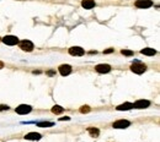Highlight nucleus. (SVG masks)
Listing matches in <instances>:
<instances>
[{"label": "nucleus", "mask_w": 160, "mask_h": 142, "mask_svg": "<svg viewBox=\"0 0 160 142\" xmlns=\"http://www.w3.org/2000/svg\"><path fill=\"white\" fill-rule=\"evenodd\" d=\"M91 110V108L89 105H83V106H80V113H83V114H86Z\"/></svg>", "instance_id": "a211bd4d"}, {"label": "nucleus", "mask_w": 160, "mask_h": 142, "mask_svg": "<svg viewBox=\"0 0 160 142\" xmlns=\"http://www.w3.org/2000/svg\"><path fill=\"white\" fill-rule=\"evenodd\" d=\"M69 54L73 57H83L85 54V49H83L81 47H72L69 48Z\"/></svg>", "instance_id": "0eeeda50"}, {"label": "nucleus", "mask_w": 160, "mask_h": 142, "mask_svg": "<svg viewBox=\"0 0 160 142\" xmlns=\"http://www.w3.org/2000/svg\"><path fill=\"white\" fill-rule=\"evenodd\" d=\"M131 70H132V72H134L137 75H142V74H144L145 71H147V65L143 64V63H140L139 60H134L133 61V64L131 65Z\"/></svg>", "instance_id": "f257e3e1"}, {"label": "nucleus", "mask_w": 160, "mask_h": 142, "mask_svg": "<svg viewBox=\"0 0 160 142\" xmlns=\"http://www.w3.org/2000/svg\"><path fill=\"white\" fill-rule=\"evenodd\" d=\"M136 6L138 9H148V7L153 6V1H152V0H137Z\"/></svg>", "instance_id": "1a4fd4ad"}, {"label": "nucleus", "mask_w": 160, "mask_h": 142, "mask_svg": "<svg viewBox=\"0 0 160 142\" xmlns=\"http://www.w3.org/2000/svg\"><path fill=\"white\" fill-rule=\"evenodd\" d=\"M15 112L20 115H26V114H30L32 112V106L29 104H20L17 108L15 109Z\"/></svg>", "instance_id": "7ed1b4c3"}, {"label": "nucleus", "mask_w": 160, "mask_h": 142, "mask_svg": "<svg viewBox=\"0 0 160 142\" xmlns=\"http://www.w3.org/2000/svg\"><path fill=\"white\" fill-rule=\"evenodd\" d=\"M131 126V121L126 120V119H121V120H117L112 124V128L113 129H127Z\"/></svg>", "instance_id": "39448f33"}, {"label": "nucleus", "mask_w": 160, "mask_h": 142, "mask_svg": "<svg viewBox=\"0 0 160 142\" xmlns=\"http://www.w3.org/2000/svg\"><path fill=\"white\" fill-rule=\"evenodd\" d=\"M19 47H20V49H22L23 51H29V53L32 51L33 48H34L33 43H32L31 41H29V39H25V41L19 42Z\"/></svg>", "instance_id": "f03ea898"}, {"label": "nucleus", "mask_w": 160, "mask_h": 142, "mask_svg": "<svg viewBox=\"0 0 160 142\" xmlns=\"http://www.w3.org/2000/svg\"><path fill=\"white\" fill-rule=\"evenodd\" d=\"M58 70H59V74H60L62 76H68V75L72 74V71H73L72 66L68 65V64H63V65H60V66L58 67Z\"/></svg>", "instance_id": "6e6552de"}, {"label": "nucleus", "mask_w": 160, "mask_h": 142, "mask_svg": "<svg viewBox=\"0 0 160 142\" xmlns=\"http://www.w3.org/2000/svg\"><path fill=\"white\" fill-rule=\"evenodd\" d=\"M1 42L6 46H16L19 44V38L16 36H5L4 38H1Z\"/></svg>", "instance_id": "20e7f679"}, {"label": "nucleus", "mask_w": 160, "mask_h": 142, "mask_svg": "<svg viewBox=\"0 0 160 142\" xmlns=\"http://www.w3.org/2000/svg\"><path fill=\"white\" fill-rule=\"evenodd\" d=\"M0 69H4V63L3 61H0Z\"/></svg>", "instance_id": "b1692460"}, {"label": "nucleus", "mask_w": 160, "mask_h": 142, "mask_svg": "<svg viewBox=\"0 0 160 142\" xmlns=\"http://www.w3.org/2000/svg\"><path fill=\"white\" fill-rule=\"evenodd\" d=\"M36 125L38 128H52L53 125H54V122L53 121H37Z\"/></svg>", "instance_id": "dca6fc26"}, {"label": "nucleus", "mask_w": 160, "mask_h": 142, "mask_svg": "<svg viewBox=\"0 0 160 142\" xmlns=\"http://www.w3.org/2000/svg\"><path fill=\"white\" fill-rule=\"evenodd\" d=\"M47 75H48V76H53V75H56V71H54V70H51V71H48V72H47Z\"/></svg>", "instance_id": "4be33fe9"}, {"label": "nucleus", "mask_w": 160, "mask_h": 142, "mask_svg": "<svg viewBox=\"0 0 160 142\" xmlns=\"http://www.w3.org/2000/svg\"><path fill=\"white\" fill-rule=\"evenodd\" d=\"M95 70H96L99 74H109L110 71L112 70V67H111V65H109V64H99V65L95 66Z\"/></svg>", "instance_id": "423d86ee"}, {"label": "nucleus", "mask_w": 160, "mask_h": 142, "mask_svg": "<svg viewBox=\"0 0 160 142\" xmlns=\"http://www.w3.org/2000/svg\"><path fill=\"white\" fill-rule=\"evenodd\" d=\"M63 112H64V108H63V106H60V105H58V104H56L52 108V113L53 114H62Z\"/></svg>", "instance_id": "f3484780"}, {"label": "nucleus", "mask_w": 160, "mask_h": 142, "mask_svg": "<svg viewBox=\"0 0 160 142\" xmlns=\"http://www.w3.org/2000/svg\"><path fill=\"white\" fill-rule=\"evenodd\" d=\"M9 109H10V106H9V105H4V104H1V105H0V112L9 110Z\"/></svg>", "instance_id": "aec40b11"}, {"label": "nucleus", "mask_w": 160, "mask_h": 142, "mask_svg": "<svg viewBox=\"0 0 160 142\" xmlns=\"http://www.w3.org/2000/svg\"><path fill=\"white\" fill-rule=\"evenodd\" d=\"M140 53H142V54H144V55H147V57H153V55L156 54V50L153 49V48H144V49L140 50Z\"/></svg>", "instance_id": "4468645a"}, {"label": "nucleus", "mask_w": 160, "mask_h": 142, "mask_svg": "<svg viewBox=\"0 0 160 142\" xmlns=\"http://www.w3.org/2000/svg\"><path fill=\"white\" fill-rule=\"evenodd\" d=\"M64 120H70L69 117H63V118H59V121H64Z\"/></svg>", "instance_id": "5701e85b"}, {"label": "nucleus", "mask_w": 160, "mask_h": 142, "mask_svg": "<svg viewBox=\"0 0 160 142\" xmlns=\"http://www.w3.org/2000/svg\"><path fill=\"white\" fill-rule=\"evenodd\" d=\"M149 105H150V102L149 101H147V99H139L136 103H133V108H136V109H144V108H148Z\"/></svg>", "instance_id": "9d476101"}, {"label": "nucleus", "mask_w": 160, "mask_h": 142, "mask_svg": "<svg viewBox=\"0 0 160 142\" xmlns=\"http://www.w3.org/2000/svg\"><path fill=\"white\" fill-rule=\"evenodd\" d=\"M121 54H123V55H126V57H132L134 53H133L132 50H127V49H123V50H121Z\"/></svg>", "instance_id": "6ab92c4d"}, {"label": "nucleus", "mask_w": 160, "mask_h": 142, "mask_svg": "<svg viewBox=\"0 0 160 142\" xmlns=\"http://www.w3.org/2000/svg\"><path fill=\"white\" fill-rule=\"evenodd\" d=\"M42 138V135L38 134V132H29V134L25 135V140L29 141H40Z\"/></svg>", "instance_id": "9b49d317"}, {"label": "nucleus", "mask_w": 160, "mask_h": 142, "mask_svg": "<svg viewBox=\"0 0 160 142\" xmlns=\"http://www.w3.org/2000/svg\"><path fill=\"white\" fill-rule=\"evenodd\" d=\"M87 132L91 137H99L100 135V130L97 128H87Z\"/></svg>", "instance_id": "2eb2a0df"}, {"label": "nucleus", "mask_w": 160, "mask_h": 142, "mask_svg": "<svg viewBox=\"0 0 160 142\" xmlns=\"http://www.w3.org/2000/svg\"><path fill=\"white\" fill-rule=\"evenodd\" d=\"M118 112H124V110H131L133 109V103H129V102H126V103H123V104H120L117 105V108H116Z\"/></svg>", "instance_id": "f8f14e48"}, {"label": "nucleus", "mask_w": 160, "mask_h": 142, "mask_svg": "<svg viewBox=\"0 0 160 142\" xmlns=\"http://www.w3.org/2000/svg\"><path fill=\"white\" fill-rule=\"evenodd\" d=\"M95 1L94 0H83L81 1V6L84 9H87V10H90V9H94L95 7Z\"/></svg>", "instance_id": "ddd939ff"}, {"label": "nucleus", "mask_w": 160, "mask_h": 142, "mask_svg": "<svg viewBox=\"0 0 160 142\" xmlns=\"http://www.w3.org/2000/svg\"><path fill=\"white\" fill-rule=\"evenodd\" d=\"M103 53H105V54H111V53H113V49L112 48H109V49L103 50Z\"/></svg>", "instance_id": "412c9836"}, {"label": "nucleus", "mask_w": 160, "mask_h": 142, "mask_svg": "<svg viewBox=\"0 0 160 142\" xmlns=\"http://www.w3.org/2000/svg\"><path fill=\"white\" fill-rule=\"evenodd\" d=\"M0 42H1V38H0Z\"/></svg>", "instance_id": "393cba45"}]
</instances>
